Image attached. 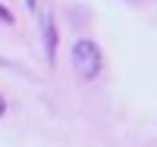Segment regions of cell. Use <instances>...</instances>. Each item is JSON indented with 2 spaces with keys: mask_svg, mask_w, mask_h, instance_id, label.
Segmentation results:
<instances>
[{
  "mask_svg": "<svg viewBox=\"0 0 157 147\" xmlns=\"http://www.w3.org/2000/svg\"><path fill=\"white\" fill-rule=\"evenodd\" d=\"M25 6H29V9H38V0H25Z\"/></svg>",
  "mask_w": 157,
  "mask_h": 147,
  "instance_id": "obj_4",
  "label": "cell"
},
{
  "mask_svg": "<svg viewBox=\"0 0 157 147\" xmlns=\"http://www.w3.org/2000/svg\"><path fill=\"white\" fill-rule=\"evenodd\" d=\"M72 69L78 72V78L82 82H94V78L101 75L104 69V53L94 41H88V38H82V41L72 44Z\"/></svg>",
  "mask_w": 157,
  "mask_h": 147,
  "instance_id": "obj_1",
  "label": "cell"
},
{
  "mask_svg": "<svg viewBox=\"0 0 157 147\" xmlns=\"http://www.w3.org/2000/svg\"><path fill=\"white\" fill-rule=\"evenodd\" d=\"M3 113H6V100L0 97V116H3Z\"/></svg>",
  "mask_w": 157,
  "mask_h": 147,
  "instance_id": "obj_5",
  "label": "cell"
},
{
  "mask_svg": "<svg viewBox=\"0 0 157 147\" xmlns=\"http://www.w3.org/2000/svg\"><path fill=\"white\" fill-rule=\"evenodd\" d=\"M41 31H44V53H47V63L57 60V25L50 16H41Z\"/></svg>",
  "mask_w": 157,
  "mask_h": 147,
  "instance_id": "obj_2",
  "label": "cell"
},
{
  "mask_svg": "<svg viewBox=\"0 0 157 147\" xmlns=\"http://www.w3.org/2000/svg\"><path fill=\"white\" fill-rule=\"evenodd\" d=\"M0 22H6V25H13V13H10L6 6H0Z\"/></svg>",
  "mask_w": 157,
  "mask_h": 147,
  "instance_id": "obj_3",
  "label": "cell"
}]
</instances>
